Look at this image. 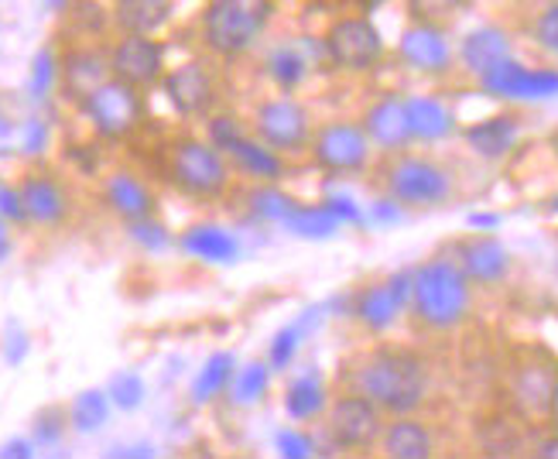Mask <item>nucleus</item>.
<instances>
[{
  "instance_id": "1",
  "label": "nucleus",
  "mask_w": 558,
  "mask_h": 459,
  "mask_svg": "<svg viewBox=\"0 0 558 459\" xmlns=\"http://www.w3.org/2000/svg\"><path fill=\"white\" fill-rule=\"evenodd\" d=\"M356 395L371 398L380 412L408 415L425 401L428 377L418 357L401 350H380L367 357V364L356 371Z\"/></svg>"
},
{
  "instance_id": "2",
  "label": "nucleus",
  "mask_w": 558,
  "mask_h": 459,
  "mask_svg": "<svg viewBox=\"0 0 558 459\" xmlns=\"http://www.w3.org/2000/svg\"><path fill=\"white\" fill-rule=\"evenodd\" d=\"M275 0H209L199 14V38L209 56L236 59L268 28Z\"/></svg>"
},
{
  "instance_id": "3",
  "label": "nucleus",
  "mask_w": 558,
  "mask_h": 459,
  "mask_svg": "<svg viewBox=\"0 0 558 459\" xmlns=\"http://www.w3.org/2000/svg\"><path fill=\"white\" fill-rule=\"evenodd\" d=\"M165 176L182 192V196L199 200V203H213V200L227 196L230 179H233V165L209 137L206 141L203 137H179V141H172V148H168Z\"/></svg>"
},
{
  "instance_id": "4",
  "label": "nucleus",
  "mask_w": 558,
  "mask_h": 459,
  "mask_svg": "<svg viewBox=\"0 0 558 459\" xmlns=\"http://www.w3.org/2000/svg\"><path fill=\"white\" fill-rule=\"evenodd\" d=\"M411 305L432 329H452L470 312V278L449 261H428L411 275Z\"/></svg>"
},
{
  "instance_id": "5",
  "label": "nucleus",
  "mask_w": 558,
  "mask_h": 459,
  "mask_svg": "<svg viewBox=\"0 0 558 459\" xmlns=\"http://www.w3.org/2000/svg\"><path fill=\"white\" fill-rule=\"evenodd\" d=\"M83 117L89 120V128L96 137L104 141H128L141 131L148 107H144V89L124 83V80H107L104 86H96L86 100L80 104Z\"/></svg>"
},
{
  "instance_id": "6",
  "label": "nucleus",
  "mask_w": 558,
  "mask_h": 459,
  "mask_svg": "<svg viewBox=\"0 0 558 459\" xmlns=\"http://www.w3.org/2000/svg\"><path fill=\"white\" fill-rule=\"evenodd\" d=\"M449 172L428 158H398L387 168V192L401 206H439L449 200Z\"/></svg>"
},
{
  "instance_id": "7",
  "label": "nucleus",
  "mask_w": 558,
  "mask_h": 459,
  "mask_svg": "<svg viewBox=\"0 0 558 459\" xmlns=\"http://www.w3.org/2000/svg\"><path fill=\"white\" fill-rule=\"evenodd\" d=\"M326 56L343 72H371L384 56V38L367 17H339L326 32Z\"/></svg>"
},
{
  "instance_id": "8",
  "label": "nucleus",
  "mask_w": 558,
  "mask_h": 459,
  "mask_svg": "<svg viewBox=\"0 0 558 459\" xmlns=\"http://www.w3.org/2000/svg\"><path fill=\"white\" fill-rule=\"evenodd\" d=\"M110 72L137 89L161 86L165 80V45L155 35H120L110 45Z\"/></svg>"
},
{
  "instance_id": "9",
  "label": "nucleus",
  "mask_w": 558,
  "mask_h": 459,
  "mask_svg": "<svg viewBox=\"0 0 558 459\" xmlns=\"http://www.w3.org/2000/svg\"><path fill=\"white\" fill-rule=\"evenodd\" d=\"M371 144L374 141H371L367 128L339 120V124H326L319 134H312V158H315V165H323L326 172L350 176V172H363V168H367Z\"/></svg>"
},
{
  "instance_id": "10",
  "label": "nucleus",
  "mask_w": 558,
  "mask_h": 459,
  "mask_svg": "<svg viewBox=\"0 0 558 459\" xmlns=\"http://www.w3.org/2000/svg\"><path fill=\"white\" fill-rule=\"evenodd\" d=\"M161 89L168 96V104L179 117H209L216 107V76L209 62L203 59H189L175 69L165 72Z\"/></svg>"
},
{
  "instance_id": "11",
  "label": "nucleus",
  "mask_w": 558,
  "mask_h": 459,
  "mask_svg": "<svg viewBox=\"0 0 558 459\" xmlns=\"http://www.w3.org/2000/svg\"><path fill=\"white\" fill-rule=\"evenodd\" d=\"M254 134L281 155H295L305 144H312V120L295 100H268L254 113Z\"/></svg>"
},
{
  "instance_id": "12",
  "label": "nucleus",
  "mask_w": 558,
  "mask_h": 459,
  "mask_svg": "<svg viewBox=\"0 0 558 459\" xmlns=\"http://www.w3.org/2000/svg\"><path fill=\"white\" fill-rule=\"evenodd\" d=\"M329 436L339 449H371L380 439V408L363 395L339 398L329 408Z\"/></svg>"
},
{
  "instance_id": "13",
  "label": "nucleus",
  "mask_w": 558,
  "mask_h": 459,
  "mask_svg": "<svg viewBox=\"0 0 558 459\" xmlns=\"http://www.w3.org/2000/svg\"><path fill=\"white\" fill-rule=\"evenodd\" d=\"M480 83L487 93L504 96V100H551V96H558L555 69H527L514 59H504L490 72H483Z\"/></svg>"
},
{
  "instance_id": "14",
  "label": "nucleus",
  "mask_w": 558,
  "mask_h": 459,
  "mask_svg": "<svg viewBox=\"0 0 558 459\" xmlns=\"http://www.w3.org/2000/svg\"><path fill=\"white\" fill-rule=\"evenodd\" d=\"M17 189H21L24 213H28L32 227H38V230H59L72 216L69 189L52 172H28L17 182Z\"/></svg>"
},
{
  "instance_id": "15",
  "label": "nucleus",
  "mask_w": 558,
  "mask_h": 459,
  "mask_svg": "<svg viewBox=\"0 0 558 459\" xmlns=\"http://www.w3.org/2000/svg\"><path fill=\"white\" fill-rule=\"evenodd\" d=\"M110 76H113L110 72V48L80 45L59 59V89H62L65 100H72L76 107L96 86H104Z\"/></svg>"
},
{
  "instance_id": "16",
  "label": "nucleus",
  "mask_w": 558,
  "mask_h": 459,
  "mask_svg": "<svg viewBox=\"0 0 558 459\" xmlns=\"http://www.w3.org/2000/svg\"><path fill=\"white\" fill-rule=\"evenodd\" d=\"M514 412L527 422H542L558 408V371L551 364H524L511 381Z\"/></svg>"
},
{
  "instance_id": "17",
  "label": "nucleus",
  "mask_w": 558,
  "mask_h": 459,
  "mask_svg": "<svg viewBox=\"0 0 558 459\" xmlns=\"http://www.w3.org/2000/svg\"><path fill=\"white\" fill-rule=\"evenodd\" d=\"M104 206L117 216V220H124L128 227L141 224V220H151V216L158 213V200H155L151 185L144 182L141 176L128 172V168H120V172L107 176Z\"/></svg>"
},
{
  "instance_id": "18",
  "label": "nucleus",
  "mask_w": 558,
  "mask_h": 459,
  "mask_svg": "<svg viewBox=\"0 0 558 459\" xmlns=\"http://www.w3.org/2000/svg\"><path fill=\"white\" fill-rule=\"evenodd\" d=\"M411 302V275H395V278H387L380 285H371V288H363L360 299H356V319L367 326V329H387L391 326L404 305Z\"/></svg>"
},
{
  "instance_id": "19",
  "label": "nucleus",
  "mask_w": 558,
  "mask_h": 459,
  "mask_svg": "<svg viewBox=\"0 0 558 459\" xmlns=\"http://www.w3.org/2000/svg\"><path fill=\"white\" fill-rule=\"evenodd\" d=\"M223 155L230 158V165L236 168L240 176H247L254 182H278L284 176V161H281V152H275L271 144H264L260 137H251L247 131L233 137Z\"/></svg>"
},
{
  "instance_id": "20",
  "label": "nucleus",
  "mask_w": 558,
  "mask_h": 459,
  "mask_svg": "<svg viewBox=\"0 0 558 459\" xmlns=\"http://www.w3.org/2000/svg\"><path fill=\"white\" fill-rule=\"evenodd\" d=\"M401 59L411 69H418V72H446L449 62H452V48H449L446 35L435 28V24L415 21L401 35Z\"/></svg>"
},
{
  "instance_id": "21",
  "label": "nucleus",
  "mask_w": 558,
  "mask_h": 459,
  "mask_svg": "<svg viewBox=\"0 0 558 459\" xmlns=\"http://www.w3.org/2000/svg\"><path fill=\"white\" fill-rule=\"evenodd\" d=\"M175 14L172 0H117L110 21L120 35H158Z\"/></svg>"
},
{
  "instance_id": "22",
  "label": "nucleus",
  "mask_w": 558,
  "mask_h": 459,
  "mask_svg": "<svg viewBox=\"0 0 558 459\" xmlns=\"http://www.w3.org/2000/svg\"><path fill=\"white\" fill-rule=\"evenodd\" d=\"M367 134L377 148L398 152L404 144L415 137L411 134V120H408V100H398V96H387L377 107L367 110Z\"/></svg>"
},
{
  "instance_id": "23",
  "label": "nucleus",
  "mask_w": 558,
  "mask_h": 459,
  "mask_svg": "<svg viewBox=\"0 0 558 459\" xmlns=\"http://www.w3.org/2000/svg\"><path fill=\"white\" fill-rule=\"evenodd\" d=\"M459 257H463L459 268H463L466 278H473V281H500L507 275V268H511V257H507L504 244L494 237L470 240V244L459 247Z\"/></svg>"
},
{
  "instance_id": "24",
  "label": "nucleus",
  "mask_w": 558,
  "mask_h": 459,
  "mask_svg": "<svg viewBox=\"0 0 558 459\" xmlns=\"http://www.w3.org/2000/svg\"><path fill=\"white\" fill-rule=\"evenodd\" d=\"M179 244H182L185 254L199 257V261H209V264H230L240 254L236 237L227 233L223 227H213V224H199V227L185 230Z\"/></svg>"
},
{
  "instance_id": "25",
  "label": "nucleus",
  "mask_w": 558,
  "mask_h": 459,
  "mask_svg": "<svg viewBox=\"0 0 558 459\" xmlns=\"http://www.w3.org/2000/svg\"><path fill=\"white\" fill-rule=\"evenodd\" d=\"M466 141L480 158H504L518 144V120L507 113L480 120L466 131Z\"/></svg>"
},
{
  "instance_id": "26",
  "label": "nucleus",
  "mask_w": 558,
  "mask_h": 459,
  "mask_svg": "<svg viewBox=\"0 0 558 459\" xmlns=\"http://www.w3.org/2000/svg\"><path fill=\"white\" fill-rule=\"evenodd\" d=\"M432 449H435L432 432L422 422L398 419L384 432V452L391 459H428Z\"/></svg>"
},
{
  "instance_id": "27",
  "label": "nucleus",
  "mask_w": 558,
  "mask_h": 459,
  "mask_svg": "<svg viewBox=\"0 0 558 459\" xmlns=\"http://www.w3.org/2000/svg\"><path fill=\"white\" fill-rule=\"evenodd\" d=\"M504 59H511V45L507 38L494 28H483V32H473L466 41H463V62L470 72L483 76V72H490L494 65H500Z\"/></svg>"
},
{
  "instance_id": "28",
  "label": "nucleus",
  "mask_w": 558,
  "mask_h": 459,
  "mask_svg": "<svg viewBox=\"0 0 558 459\" xmlns=\"http://www.w3.org/2000/svg\"><path fill=\"white\" fill-rule=\"evenodd\" d=\"M236 374V360L233 353H216L206 360V367L199 371L196 384H192V401L196 404H209L216 401L223 391H230V381Z\"/></svg>"
},
{
  "instance_id": "29",
  "label": "nucleus",
  "mask_w": 558,
  "mask_h": 459,
  "mask_svg": "<svg viewBox=\"0 0 558 459\" xmlns=\"http://www.w3.org/2000/svg\"><path fill=\"white\" fill-rule=\"evenodd\" d=\"M408 120H411V134L422 141H439L452 131V113L439 100H408Z\"/></svg>"
},
{
  "instance_id": "30",
  "label": "nucleus",
  "mask_w": 558,
  "mask_h": 459,
  "mask_svg": "<svg viewBox=\"0 0 558 459\" xmlns=\"http://www.w3.org/2000/svg\"><path fill=\"white\" fill-rule=\"evenodd\" d=\"M284 227L291 230V233H299V237H305V240H326V237H332L339 227L336 220V213L323 203V206H299L295 203V209L288 213V220H284Z\"/></svg>"
},
{
  "instance_id": "31",
  "label": "nucleus",
  "mask_w": 558,
  "mask_h": 459,
  "mask_svg": "<svg viewBox=\"0 0 558 459\" xmlns=\"http://www.w3.org/2000/svg\"><path fill=\"white\" fill-rule=\"evenodd\" d=\"M284 408H288L291 419H312V415H319L323 408H326V388H323V381L319 377H299L288 388Z\"/></svg>"
},
{
  "instance_id": "32",
  "label": "nucleus",
  "mask_w": 558,
  "mask_h": 459,
  "mask_svg": "<svg viewBox=\"0 0 558 459\" xmlns=\"http://www.w3.org/2000/svg\"><path fill=\"white\" fill-rule=\"evenodd\" d=\"M291 209H295V200H288L284 192L271 189V182H260V185L251 192V213L257 216V220L284 224Z\"/></svg>"
},
{
  "instance_id": "33",
  "label": "nucleus",
  "mask_w": 558,
  "mask_h": 459,
  "mask_svg": "<svg viewBox=\"0 0 558 459\" xmlns=\"http://www.w3.org/2000/svg\"><path fill=\"white\" fill-rule=\"evenodd\" d=\"M264 391H268V367L264 364H247L240 367L230 381V398L236 404H254L264 398Z\"/></svg>"
},
{
  "instance_id": "34",
  "label": "nucleus",
  "mask_w": 558,
  "mask_h": 459,
  "mask_svg": "<svg viewBox=\"0 0 558 459\" xmlns=\"http://www.w3.org/2000/svg\"><path fill=\"white\" fill-rule=\"evenodd\" d=\"M268 72L281 89H295L305 76V59L299 52H291V48H278L268 62Z\"/></svg>"
},
{
  "instance_id": "35",
  "label": "nucleus",
  "mask_w": 558,
  "mask_h": 459,
  "mask_svg": "<svg viewBox=\"0 0 558 459\" xmlns=\"http://www.w3.org/2000/svg\"><path fill=\"white\" fill-rule=\"evenodd\" d=\"M72 422H76V428H83V432L104 425L107 422V395H100V391L80 395L76 404H72Z\"/></svg>"
},
{
  "instance_id": "36",
  "label": "nucleus",
  "mask_w": 558,
  "mask_h": 459,
  "mask_svg": "<svg viewBox=\"0 0 558 459\" xmlns=\"http://www.w3.org/2000/svg\"><path fill=\"white\" fill-rule=\"evenodd\" d=\"M466 0H408V14L422 24H439L463 11Z\"/></svg>"
},
{
  "instance_id": "37",
  "label": "nucleus",
  "mask_w": 558,
  "mask_h": 459,
  "mask_svg": "<svg viewBox=\"0 0 558 459\" xmlns=\"http://www.w3.org/2000/svg\"><path fill=\"white\" fill-rule=\"evenodd\" d=\"M299 343H302V329L299 326H288L275 336V343H271V367H288L291 360H295L299 353Z\"/></svg>"
},
{
  "instance_id": "38",
  "label": "nucleus",
  "mask_w": 558,
  "mask_h": 459,
  "mask_svg": "<svg viewBox=\"0 0 558 459\" xmlns=\"http://www.w3.org/2000/svg\"><path fill=\"white\" fill-rule=\"evenodd\" d=\"M0 220L4 224H28V213H24V200L17 185H0Z\"/></svg>"
},
{
  "instance_id": "39",
  "label": "nucleus",
  "mask_w": 558,
  "mask_h": 459,
  "mask_svg": "<svg viewBox=\"0 0 558 459\" xmlns=\"http://www.w3.org/2000/svg\"><path fill=\"white\" fill-rule=\"evenodd\" d=\"M535 35H538V41L548 48V52H555V56H558V4H555V8H548V11L538 17Z\"/></svg>"
},
{
  "instance_id": "40",
  "label": "nucleus",
  "mask_w": 558,
  "mask_h": 459,
  "mask_svg": "<svg viewBox=\"0 0 558 459\" xmlns=\"http://www.w3.org/2000/svg\"><path fill=\"white\" fill-rule=\"evenodd\" d=\"M131 237L134 240H141V244L144 247H165V240H168V233L155 224V216H151V220H141V224H131Z\"/></svg>"
},
{
  "instance_id": "41",
  "label": "nucleus",
  "mask_w": 558,
  "mask_h": 459,
  "mask_svg": "<svg viewBox=\"0 0 558 459\" xmlns=\"http://www.w3.org/2000/svg\"><path fill=\"white\" fill-rule=\"evenodd\" d=\"M278 449H281V456L302 459V456L312 452V439L302 436V432H281V436H278Z\"/></svg>"
},
{
  "instance_id": "42",
  "label": "nucleus",
  "mask_w": 558,
  "mask_h": 459,
  "mask_svg": "<svg viewBox=\"0 0 558 459\" xmlns=\"http://www.w3.org/2000/svg\"><path fill=\"white\" fill-rule=\"evenodd\" d=\"M113 398L124 404V408H134L137 401H141V381L134 377V374H128V377H117L113 381Z\"/></svg>"
},
{
  "instance_id": "43",
  "label": "nucleus",
  "mask_w": 558,
  "mask_h": 459,
  "mask_svg": "<svg viewBox=\"0 0 558 459\" xmlns=\"http://www.w3.org/2000/svg\"><path fill=\"white\" fill-rule=\"evenodd\" d=\"M326 206L336 213V220H339V224H360V209H356L353 200L336 196V200H326Z\"/></svg>"
},
{
  "instance_id": "44",
  "label": "nucleus",
  "mask_w": 558,
  "mask_h": 459,
  "mask_svg": "<svg viewBox=\"0 0 558 459\" xmlns=\"http://www.w3.org/2000/svg\"><path fill=\"white\" fill-rule=\"evenodd\" d=\"M538 456H545V459H558V436H555V439H545V443L538 446Z\"/></svg>"
},
{
  "instance_id": "45",
  "label": "nucleus",
  "mask_w": 558,
  "mask_h": 459,
  "mask_svg": "<svg viewBox=\"0 0 558 459\" xmlns=\"http://www.w3.org/2000/svg\"><path fill=\"white\" fill-rule=\"evenodd\" d=\"M353 4H356V8H363V11H374V8H380V4H384V0H353Z\"/></svg>"
},
{
  "instance_id": "46",
  "label": "nucleus",
  "mask_w": 558,
  "mask_h": 459,
  "mask_svg": "<svg viewBox=\"0 0 558 459\" xmlns=\"http://www.w3.org/2000/svg\"><path fill=\"white\" fill-rule=\"evenodd\" d=\"M494 216H473V227H494Z\"/></svg>"
}]
</instances>
